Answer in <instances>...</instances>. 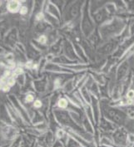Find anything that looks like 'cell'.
Instances as JSON below:
<instances>
[{
    "mask_svg": "<svg viewBox=\"0 0 134 147\" xmlns=\"http://www.w3.org/2000/svg\"><path fill=\"white\" fill-rule=\"evenodd\" d=\"M14 84V79H11V80L9 81V82H8V85L13 86Z\"/></svg>",
    "mask_w": 134,
    "mask_h": 147,
    "instance_id": "obj_10",
    "label": "cell"
},
{
    "mask_svg": "<svg viewBox=\"0 0 134 147\" xmlns=\"http://www.w3.org/2000/svg\"><path fill=\"white\" fill-rule=\"evenodd\" d=\"M43 18V13H39L38 16H37V19L38 20H40V19H42Z\"/></svg>",
    "mask_w": 134,
    "mask_h": 147,
    "instance_id": "obj_9",
    "label": "cell"
},
{
    "mask_svg": "<svg viewBox=\"0 0 134 147\" xmlns=\"http://www.w3.org/2000/svg\"><path fill=\"white\" fill-rule=\"evenodd\" d=\"M79 147H81V146H79Z\"/></svg>",
    "mask_w": 134,
    "mask_h": 147,
    "instance_id": "obj_12",
    "label": "cell"
},
{
    "mask_svg": "<svg viewBox=\"0 0 134 147\" xmlns=\"http://www.w3.org/2000/svg\"><path fill=\"white\" fill-rule=\"evenodd\" d=\"M63 136H64V131H63V130H58V132H57V136H58V138L61 139Z\"/></svg>",
    "mask_w": 134,
    "mask_h": 147,
    "instance_id": "obj_3",
    "label": "cell"
},
{
    "mask_svg": "<svg viewBox=\"0 0 134 147\" xmlns=\"http://www.w3.org/2000/svg\"><path fill=\"white\" fill-rule=\"evenodd\" d=\"M42 106V103L40 101H36L34 102V107H40Z\"/></svg>",
    "mask_w": 134,
    "mask_h": 147,
    "instance_id": "obj_7",
    "label": "cell"
},
{
    "mask_svg": "<svg viewBox=\"0 0 134 147\" xmlns=\"http://www.w3.org/2000/svg\"><path fill=\"white\" fill-rule=\"evenodd\" d=\"M67 101L66 100H64V99H62V100H60L59 102H58V106L60 107H66V106H67Z\"/></svg>",
    "mask_w": 134,
    "mask_h": 147,
    "instance_id": "obj_2",
    "label": "cell"
},
{
    "mask_svg": "<svg viewBox=\"0 0 134 147\" xmlns=\"http://www.w3.org/2000/svg\"><path fill=\"white\" fill-rule=\"evenodd\" d=\"M27 11H28V8L26 7H22L21 9H20V13L21 14H25L27 13Z\"/></svg>",
    "mask_w": 134,
    "mask_h": 147,
    "instance_id": "obj_6",
    "label": "cell"
},
{
    "mask_svg": "<svg viewBox=\"0 0 134 147\" xmlns=\"http://www.w3.org/2000/svg\"><path fill=\"white\" fill-rule=\"evenodd\" d=\"M46 40H47V38H46L45 36H41L39 38V41L40 42H42V43H45Z\"/></svg>",
    "mask_w": 134,
    "mask_h": 147,
    "instance_id": "obj_5",
    "label": "cell"
},
{
    "mask_svg": "<svg viewBox=\"0 0 134 147\" xmlns=\"http://www.w3.org/2000/svg\"><path fill=\"white\" fill-rule=\"evenodd\" d=\"M32 100H33V96L32 95H28L26 96V101L28 102H31V101H32Z\"/></svg>",
    "mask_w": 134,
    "mask_h": 147,
    "instance_id": "obj_4",
    "label": "cell"
},
{
    "mask_svg": "<svg viewBox=\"0 0 134 147\" xmlns=\"http://www.w3.org/2000/svg\"><path fill=\"white\" fill-rule=\"evenodd\" d=\"M9 90V88H8V86H4V89H3V91H8Z\"/></svg>",
    "mask_w": 134,
    "mask_h": 147,
    "instance_id": "obj_11",
    "label": "cell"
},
{
    "mask_svg": "<svg viewBox=\"0 0 134 147\" xmlns=\"http://www.w3.org/2000/svg\"><path fill=\"white\" fill-rule=\"evenodd\" d=\"M19 8V3L18 1H10L8 3V10L12 13H15Z\"/></svg>",
    "mask_w": 134,
    "mask_h": 147,
    "instance_id": "obj_1",
    "label": "cell"
},
{
    "mask_svg": "<svg viewBox=\"0 0 134 147\" xmlns=\"http://www.w3.org/2000/svg\"><path fill=\"white\" fill-rule=\"evenodd\" d=\"M127 96H128L129 98H133V97H134V92H133V91H130V92H128V95H127Z\"/></svg>",
    "mask_w": 134,
    "mask_h": 147,
    "instance_id": "obj_8",
    "label": "cell"
}]
</instances>
